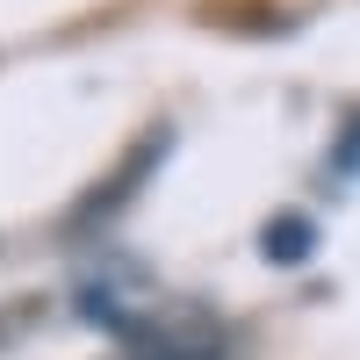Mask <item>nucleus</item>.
I'll return each mask as SVG.
<instances>
[{"instance_id":"obj_1","label":"nucleus","mask_w":360,"mask_h":360,"mask_svg":"<svg viewBox=\"0 0 360 360\" xmlns=\"http://www.w3.org/2000/svg\"><path fill=\"white\" fill-rule=\"evenodd\" d=\"M266 252H274V259H303V252H310V224H303V217L266 224Z\"/></svg>"}]
</instances>
